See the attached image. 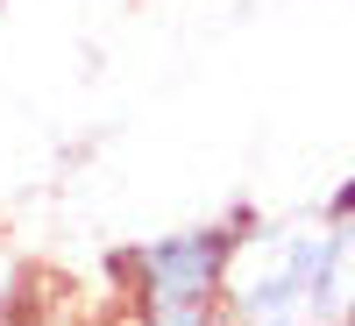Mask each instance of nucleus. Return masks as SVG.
Masks as SVG:
<instances>
[{"mask_svg": "<svg viewBox=\"0 0 355 326\" xmlns=\"http://www.w3.org/2000/svg\"><path fill=\"white\" fill-rule=\"evenodd\" d=\"M234 220L214 227H185V234H157L121 255V291L135 319H171V312H214L220 305V284H227V255H234Z\"/></svg>", "mask_w": 355, "mask_h": 326, "instance_id": "2", "label": "nucleus"}, {"mask_svg": "<svg viewBox=\"0 0 355 326\" xmlns=\"http://www.w3.org/2000/svg\"><path fill=\"white\" fill-rule=\"evenodd\" d=\"M284 326H306V319H284Z\"/></svg>", "mask_w": 355, "mask_h": 326, "instance_id": "3", "label": "nucleus"}, {"mask_svg": "<svg viewBox=\"0 0 355 326\" xmlns=\"http://www.w3.org/2000/svg\"><path fill=\"white\" fill-rule=\"evenodd\" d=\"M320 242H327V220H256L242 213L234 227V255H227V284L220 305L234 326H284L306 319L313 326V277H320Z\"/></svg>", "mask_w": 355, "mask_h": 326, "instance_id": "1", "label": "nucleus"}]
</instances>
